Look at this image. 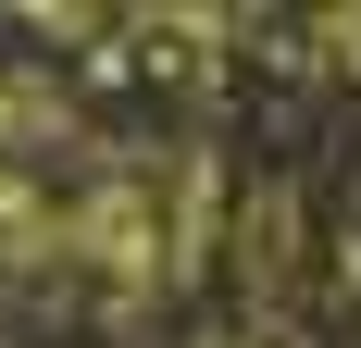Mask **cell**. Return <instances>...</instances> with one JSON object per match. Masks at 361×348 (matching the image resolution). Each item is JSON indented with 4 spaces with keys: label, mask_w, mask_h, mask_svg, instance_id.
Returning <instances> with one entry per match:
<instances>
[{
    "label": "cell",
    "mask_w": 361,
    "mask_h": 348,
    "mask_svg": "<svg viewBox=\"0 0 361 348\" xmlns=\"http://www.w3.org/2000/svg\"><path fill=\"white\" fill-rule=\"evenodd\" d=\"M50 125H63V100L25 87V75H0V137H50Z\"/></svg>",
    "instance_id": "1"
}]
</instances>
